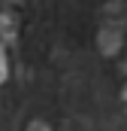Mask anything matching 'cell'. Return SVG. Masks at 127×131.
I'll list each match as a JSON object with an SVG mask.
<instances>
[{"label":"cell","instance_id":"cell-1","mask_svg":"<svg viewBox=\"0 0 127 131\" xmlns=\"http://www.w3.org/2000/svg\"><path fill=\"white\" fill-rule=\"evenodd\" d=\"M9 79V58H6V46L0 43V85Z\"/></svg>","mask_w":127,"mask_h":131},{"label":"cell","instance_id":"cell-2","mask_svg":"<svg viewBox=\"0 0 127 131\" xmlns=\"http://www.w3.org/2000/svg\"><path fill=\"white\" fill-rule=\"evenodd\" d=\"M24 131H52L49 128V122H42V119H33V122H27V128Z\"/></svg>","mask_w":127,"mask_h":131},{"label":"cell","instance_id":"cell-3","mask_svg":"<svg viewBox=\"0 0 127 131\" xmlns=\"http://www.w3.org/2000/svg\"><path fill=\"white\" fill-rule=\"evenodd\" d=\"M121 98H124V101H127V85H124V89H121Z\"/></svg>","mask_w":127,"mask_h":131}]
</instances>
